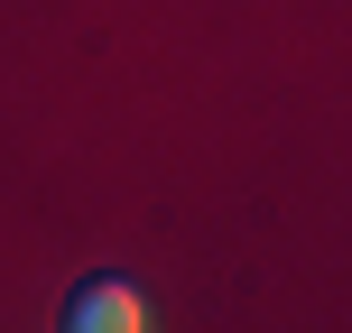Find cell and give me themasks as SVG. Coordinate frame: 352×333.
I'll return each instance as SVG.
<instances>
[{
  "mask_svg": "<svg viewBox=\"0 0 352 333\" xmlns=\"http://www.w3.org/2000/svg\"><path fill=\"white\" fill-rule=\"evenodd\" d=\"M56 324H65V333H140V324H148V297H140L130 278H84Z\"/></svg>",
  "mask_w": 352,
  "mask_h": 333,
  "instance_id": "obj_1",
  "label": "cell"
}]
</instances>
